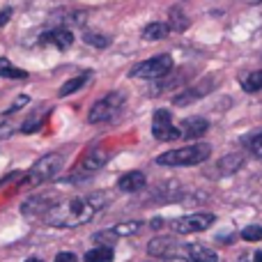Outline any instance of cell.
<instances>
[{
	"mask_svg": "<svg viewBox=\"0 0 262 262\" xmlns=\"http://www.w3.org/2000/svg\"><path fill=\"white\" fill-rule=\"evenodd\" d=\"M55 262H78V260H76V255L74 253H58Z\"/></svg>",
	"mask_w": 262,
	"mask_h": 262,
	"instance_id": "obj_24",
	"label": "cell"
},
{
	"mask_svg": "<svg viewBox=\"0 0 262 262\" xmlns=\"http://www.w3.org/2000/svg\"><path fill=\"white\" fill-rule=\"evenodd\" d=\"M207 127L209 124L203 118H189L180 124V134H182V138H200L207 131Z\"/></svg>",
	"mask_w": 262,
	"mask_h": 262,
	"instance_id": "obj_11",
	"label": "cell"
},
{
	"mask_svg": "<svg viewBox=\"0 0 262 262\" xmlns=\"http://www.w3.org/2000/svg\"><path fill=\"white\" fill-rule=\"evenodd\" d=\"M106 161H108V154H106L104 149H92V152L85 154L81 168H83V170H97V168H101Z\"/></svg>",
	"mask_w": 262,
	"mask_h": 262,
	"instance_id": "obj_14",
	"label": "cell"
},
{
	"mask_svg": "<svg viewBox=\"0 0 262 262\" xmlns=\"http://www.w3.org/2000/svg\"><path fill=\"white\" fill-rule=\"evenodd\" d=\"M172 69V58L168 53H161V55H154V58L145 60V62L136 64L131 69V76L136 78H147V81H154V78H163L168 72Z\"/></svg>",
	"mask_w": 262,
	"mask_h": 262,
	"instance_id": "obj_5",
	"label": "cell"
},
{
	"mask_svg": "<svg viewBox=\"0 0 262 262\" xmlns=\"http://www.w3.org/2000/svg\"><path fill=\"white\" fill-rule=\"evenodd\" d=\"M152 134H154L157 140H177V138H182L180 127L172 124V115H170V111H166V108L154 111Z\"/></svg>",
	"mask_w": 262,
	"mask_h": 262,
	"instance_id": "obj_7",
	"label": "cell"
},
{
	"mask_svg": "<svg viewBox=\"0 0 262 262\" xmlns=\"http://www.w3.org/2000/svg\"><path fill=\"white\" fill-rule=\"evenodd\" d=\"M118 189L124 191V193H136V191L145 189V175L140 170H131V172H124L118 182Z\"/></svg>",
	"mask_w": 262,
	"mask_h": 262,
	"instance_id": "obj_10",
	"label": "cell"
},
{
	"mask_svg": "<svg viewBox=\"0 0 262 262\" xmlns=\"http://www.w3.org/2000/svg\"><path fill=\"white\" fill-rule=\"evenodd\" d=\"M186 26H189V21L184 18V14H180V9H172L170 12V28H175V30H184Z\"/></svg>",
	"mask_w": 262,
	"mask_h": 262,
	"instance_id": "obj_21",
	"label": "cell"
},
{
	"mask_svg": "<svg viewBox=\"0 0 262 262\" xmlns=\"http://www.w3.org/2000/svg\"><path fill=\"white\" fill-rule=\"evenodd\" d=\"M90 76H92V74L85 72V74H81V76H76V78H69V81L64 83L62 88H60V97H67V95H72V92L81 90V88L85 85L88 81H90Z\"/></svg>",
	"mask_w": 262,
	"mask_h": 262,
	"instance_id": "obj_16",
	"label": "cell"
},
{
	"mask_svg": "<svg viewBox=\"0 0 262 262\" xmlns=\"http://www.w3.org/2000/svg\"><path fill=\"white\" fill-rule=\"evenodd\" d=\"M140 228H143V223L140 221H129V223H120V226H115L113 232L118 237H124V235H136Z\"/></svg>",
	"mask_w": 262,
	"mask_h": 262,
	"instance_id": "obj_18",
	"label": "cell"
},
{
	"mask_svg": "<svg viewBox=\"0 0 262 262\" xmlns=\"http://www.w3.org/2000/svg\"><path fill=\"white\" fill-rule=\"evenodd\" d=\"M83 39H85V44H92V46H97V49H106V46L111 44V37H104V35H99V32H85Z\"/></svg>",
	"mask_w": 262,
	"mask_h": 262,
	"instance_id": "obj_19",
	"label": "cell"
},
{
	"mask_svg": "<svg viewBox=\"0 0 262 262\" xmlns=\"http://www.w3.org/2000/svg\"><path fill=\"white\" fill-rule=\"evenodd\" d=\"M9 16H12V9H3V14H0V28H3L5 26V23H7L9 21Z\"/></svg>",
	"mask_w": 262,
	"mask_h": 262,
	"instance_id": "obj_26",
	"label": "cell"
},
{
	"mask_svg": "<svg viewBox=\"0 0 262 262\" xmlns=\"http://www.w3.org/2000/svg\"><path fill=\"white\" fill-rule=\"evenodd\" d=\"M124 92H111V95L101 97L99 101H95V106L88 113V122L97 124V122H106V120H113L115 115L122 111L124 106Z\"/></svg>",
	"mask_w": 262,
	"mask_h": 262,
	"instance_id": "obj_4",
	"label": "cell"
},
{
	"mask_svg": "<svg viewBox=\"0 0 262 262\" xmlns=\"http://www.w3.org/2000/svg\"><path fill=\"white\" fill-rule=\"evenodd\" d=\"M26 262H44V260H39V258H28Z\"/></svg>",
	"mask_w": 262,
	"mask_h": 262,
	"instance_id": "obj_28",
	"label": "cell"
},
{
	"mask_svg": "<svg viewBox=\"0 0 262 262\" xmlns=\"http://www.w3.org/2000/svg\"><path fill=\"white\" fill-rule=\"evenodd\" d=\"M177 242L172 239V237H157V239H152L147 244V251L149 255H154V258H170V255L177 253Z\"/></svg>",
	"mask_w": 262,
	"mask_h": 262,
	"instance_id": "obj_9",
	"label": "cell"
},
{
	"mask_svg": "<svg viewBox=\"0 0 262 262\" xmlns=\"http://www.w3.org/2000/svg\"><path fill=\"white\" fill-rule=\"evenodd\" d=\"M168 32H170V26H168V23L154 21V23H149V26L143 28V39L157 41V39H163V37H168Z\"/></svg>",
	"mask_w": 262,
	"mask_h": 262,
	"instance_id": "obj_13",
	"label": "cell"
},
{
	"mask_svg": "<svg viewBox=\"0 0 262 262\" xmlns=\"http://www.w3.org/2000/svg\"><path fill=\"white\" fill-rule=\"evenodd\" d=\"M189 249V260L191 262H216V253H214L212 249H207V246H203V244H193V246H186Z\"/></svg>",
	"mask_w": 262,
	"mask_h": 262,
	"instance_id": "obj_12",
	"label": "cell"
},
{
	"mask_svg": "<svg viewBox=\"0 0 262 262\" xmlns=\"http://www.w3.org/2000/svg\"><path fill=\"white\" fill-rule=\"evenodd\" d=\"M214 223V214L198 212V214H186L170 223V228L177 235H191V232H203Z\"/></svg>",
	"mask_w": 262,
	"mask_h": 262,
	"instance_id": "obj_6",
	"label": "cell"
},
{
	"mask_svg": "<svg viewBox=\"0 0 262 262\" xmlns=\"http://www.w3.org/2000/svg\"><path fill=\"white\" fill-rule=\"evenodd\" d=\"M251 149H253L255 157H260V159H262V134H258L253 140H251Z\"/></svg>",
	"mask_w": 262,
	"mask_h": 262,
	"instance_id": "obj_23",
	"label": "cell"
},
{
	"mask_svg": "<svg viewBox=\"0 0 262 262\" xmlns=\"http://www.w3.org/2000/svg\"><path fill=\"white\" fill-rule=\"evenodd\" d=\"M62 166H64L62 154H46V157H41L39 161L30 168L26 182L28 184H32V186H39V184H44V182L53 180L55 175H60Z\"/></svg>",
	"mask_w": 262,
	"mask_h": 262,
	"instance_id": "obj_3",
	"label": "cell"
},
{
	"mask_svg": "<svg viewBox=\"0 0 262 262\" xmlns=\"http://www.w3.org/2000/svg\"><path fill=\"white\" fill-rule=\"evenodd\" d=\"M242 237H244L246 242H258L262 239V228L260 226H249L242 230Z\"/></svg>",
	"mask_w": 262,
	"mask_h": 262,
	"instance_id": "obj_22",
	"label": "cell"
},
{
	"mask_svg": "<svg viewBox=\"0 0 262 262\" xmlns=\"http://www.w3.org/2000/svg\"><path fill=\"white\" fill-rule=\"evenodd\" d=\"M26 104H28V97H26V95H23V97H18V99H16V104H14L12 108H9V113H12V111H18V108H23V106H26Z\"/></svg>",
	"mask_w": 262,
	"mask_h": 262,
	"instance_id": "obj_25",
	"label": "cell"
},
{
	"mask_svg": "<svg viewBox=\"0 0 262 262\" xmlns=\"http://www.w3.org/2000/svg\"><path fill=\"white\" fill-rule=\"evenodd\" d=\"M106 205V195L101 191L88 195H78V198H64L53 200L49 209H46V223L53 228H78L90 223L97 216L101 207Z\"/></svg>",
	"mask_w": 262,
	"mask_h": 262,
	"instance_id": "obj_1",
	"label": "cell"
},
{
	"mask_svg": "<svg viewBox=\"0 0 262 262\" xmlns=\"http://www.w3.org/2000/svg\"><path fill=\"white\" fill-rule=\"evenodd\" d=\"M113 249L111 246H97V249H90L85 253V262H113Z\"/></svg>",
	"mask_w": 262,
	"mask_h": 262,
	"instance_id": "obj_15",
	"label": "cell"
},
{
	"mask_svg": "<svg viewBox=\"0 0 262 262\" xmlns=\"http://www.w3.org/2000/svg\"><path fill=\"white\" fill-rule=\"evenodd\" d=\"M244 90L246 92H258V90H262V72H253V74H249V76H246Z\"/></svg>",
	"mask_w": 262,
	"mask_h": 262,
	"instance_id": "obj_20",
	"label": "cell"
},
{
	"mask_svg": "<svg viewBox=\"0 0 262 262\" xmlns=\"http://www.w3.org/2000/svg\"><path fill=\"white\" fill-rule=\"evenodd\" d=\"M253 262H262V251H258V253H255V258H253Z\"/></svg>",
	"mask_w": 262,
	"mask_h": 262,
	"instance_id": "obj_27",
	"label": "cell"
},
{
	"mask_svg": "<svg viewBox=\"0 0 262 262\" xmlns=\"http://www.w3.org/2000/svg\"><path fill=\"white\" fill-rule=\"evenodd\" d=\"M212 147L207 143H195V145H186L180 149H170V152L161 154L157 159L159 166H195L209 159Z\"/></svg>",
	"mask_w": 262,
	"mask_h": 262,
	"instance_id": "obj_2",
	"label": "cell"
},
{
	"mask_svg": "<svg viewBox=\"0 0 262 262\" xmlns=\"http://www.w3.org/2000/svg\"><path fill=\"white\" fill-rule=\"evenodd\" d=\"M0 78H14V81L16 78H28V72L14 67L7 58H0Z\"/></svg>",
	"mask_w": 262,
	"mask_h": 262,
	"instance_id": "obj_17",
	"label": "cell"
},
{
	"mask_svg": "<svg viewBox=\"0 0 262 262\" xmlns=\"http://www.w3.org/2000/svg\"><path fill=\"white\" fill-rule=\"evenodd\" d=\"M39 41L41 44L55 46V49H60V51H67L69 46L74 44V35H72V30H67V28H53V30L44 32Z\"/></svg>",
	"mask_w": 262,
	"mask_h": 262,
	"instance_id": "obj_8",
	"label": "cell"
}]
</instances>
